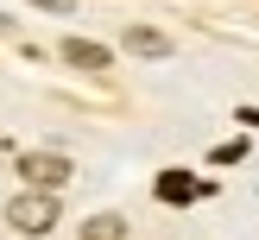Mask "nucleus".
<instances>
[{"label":"nucleus","instance_id":"6","mask_svg":"<svg viewBox=\"0 0 259 240\" xmlns=\"http://www.w3.org/2000/svg\"><path fill=\"white\" fill-rule=\"evenodd\" d=\"M82 240H126V221L120 215H95V221H82Z\"/></svg>","mask_w":259,"mask_h":240},{"label":"nucleus","instance_id":"4","mask_svg":"<svg viewBox=\"0 0 259 240\" xmlns=\"http://www.w3.org/2000/svg\"><path fill=\"white\" fill-rule=\"evenodd\" d=\"M63 57H70L76 70H108V51L89 44V38H70V44H63Z\"/></svg>","mask_w":259,"mask_h":240},{"label":"nucleus","instance_id":"3","mask_svg":"<svg viewBox=\"0 0 259 240\" xmlns=\"http://www.w3.org/2000/svg\"><path fill=\"white\" fill-rule=\"evenodd\" d=\"M120 44L133 51V57H171V32H158V25H126Z\"/></svg>","mask_w":259,"mask_h":240},{"label":"nucleus","instance_id":"1","mask_svg":"<svg viewBox=\"0 0 259 240\" xmlns=\"http://www.w3.org/2000/svg\"><path fill=\"white\" fill-rule=\"evenodd\" d=\"M7 221L19 227V234H51V221H57V202H51V189H25V196H13Z\"/></svg>","mask_w":259,"mask_h":240},{"label":"nucleus","instance_id":"7","mask_svg":"<svg viewBox=\"0 0 259 240\" xmlns=\"http://www.w3.org/2000/svg\"><path fill=\"white\" fill-rule=\"evenodd\" d=\"M32 7H45V13H76V0H32Z\"/></svg>","mask_w":259,"mask_h":240},{"label":"nucleus","instance_id":"2","mask_svg":"<svg viewBox=\"0 0 259 240\" xmlns=\"http://www.w3.org/2000/svg\"><path fill=\"white\" fill-rule=\"evenodd\" d=\"M19 171H25V183H38V189H57L63 177L76 171V164H70V158H57V152H25V158H19Z\"/></svg>","mask_w":259,"mask_h":240},{"label":"nucleus","instance_id":"5","mask_svg":"<svg viewBox=\"0 0 259 240\" xmlns=\"http://www.w3.org/2000/svg\"><path fill=\"white\" fill-rule=\"evenodd\" d=\"M158 196H164V202H190V196H202V183H190V177L164 171V177H158Z\"/></svg>","mask_w":259,"mask_h":240}]
</instances>
